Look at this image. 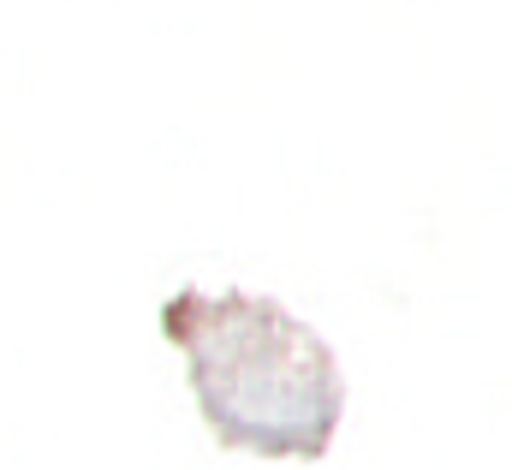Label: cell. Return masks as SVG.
<instances>
[{
    "label": "cell",
    "mask_w": 512,
    "mask_h": 470,
    "mask_svg": "<svg viewBox=\"0 0 512 470\" xmlns=\"http://www.w3.org/2000/svg\"><path fill=\"white\" fill-rule=\"evenodd\" d=\"M167 346L185 352L191 399L227 453L322 459L340 435L346 381L328 340L262 292H173Z\"/></svg>",
    "instance_id": "6da1fadb"
}]
</instances>
